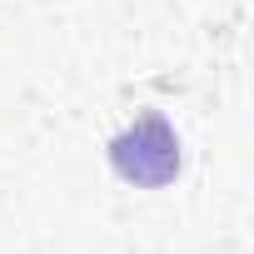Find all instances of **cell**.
I'll return each mask as SVG.
<instances>
[{
    "label": "cell",
    "instance_id": "6da1fadb",
    "mask_svg": "<svg viewBox=\"0 0 254 254\" xmlns=\"http://www.w3.org/2000/svg\"><path fill=\"white\" fill-rule=\"evenodd\" d=\"M110 160L115 170L130 180V185H170L175 170H180V140L175 130L160 120V115H145L135 120V130H125L115 145H110Z\"/></svg>",
    "mask_w": 254,
    "mask_h": 254
}]
</instances>
